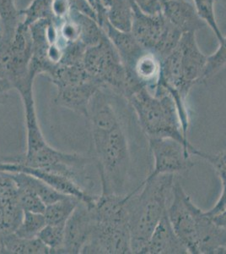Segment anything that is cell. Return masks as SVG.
I'll return each mask as SVG.
<instances>
[{
    "label": "cell",
    "mask_w": 226,
    "mask_h": 254,
    "mask_svg": "<svg viewBox=\"0 0 226 254\" xmlns=\"http://www.w3.org/2000/svg\"><path fill=\"white\" fill-rule=\"evenodd\" d=\"M174 175L147 178L128 193L127 210L133 254H145L147 246L158 223L167 211Z\"/></svg>",
    "instance_id": "obj_1"
},
{
    "label": "cell",
    "mask_w": 226,
    "mask_h": 254,
    "mask_svg": "<svg viewBox=\"0 0 226 254\" xmlns=\"http://www.w3.org/2000/svg\"><path fill=\"white\" fill-rule=\"evenodd\" d=\"M131 104L148 138L168 137L185 145L192 154L198 156L200 150L191 144L184 132L178 106L169 91L158 85L155 93L139 87L126 98Z\"/></svg>",
    "instance_id": "obj_2"
},
{
    "label": "cell",
    "mask_w": 226,
    "mask_h": 254,
    "mask_svg": "<svg viewBox=\"0 0 226 254\" xmlns=\"http://www.w3.org/2000/svg\"><path fill=\"white\" fill-rule=\"evenodd\" d=\"M101 191L125 193L130 170L129 141L123 124L108 132L91 133Z\"/></svg>",
    "instance_id": "obj_3"
},
{
    "label": "cell",
    "mask_w": 226,
    "mask_h": 254,
    "mask_svg": "<svg viewBox=\"0 0 226 254\" xmlns=\"http://www.w3.org/2000/svg\"><path fill=\"white\" fill-rule=\"evenodd\" d=\"M83 64L102 88L124 98L129 87V75L120 55L106 34L100 44L87 48Z\"/></svg>",
    "instance_id": "obj_4"
},
{
    "label": "cell",
    "mask_w": 226,
    "mask_h": 254,
    "mask_svg": "<svg viewBox=\"0 0 226 254\" xmlns=\"http://www.w3.org/2000/svg\"><path fill=\"white\" fill-rule=\"evenodd\" d=\"M131 32L141 46L154 53L160 59L167 55L178 46L182 33L172 26L162 13L150 15L142 11L134 0Z\"/></svg>",
    "instance_id": "obj_5"
},
{
    "label": "cell",
    "mask_w": 226,
    "mask_h": 254,
    "mask_svg": "<svg viewBox=\"0 0 226 254\" xmlns=\"http://www.w3.org/2000/svg\"><path fill=\"white\" fill-rule=\"evenodd\" d=\"M172 201L167 207V215L176 234L186 246L189 254H198L197 237V212L191 197L179 182L172 187Z\"/></svg>",
    "instance_id": "obj_6"
},
{
    "label": "cell",
    "mask_w": 226,
    "mask_h": 254,
    "mask_svg": "<svg viewBox=\"0 0 226 254\" xmlns=\"http://www.w3.org/2000/svg\"><path fill=\"white\" fill-rule=\"evenodd\" d=\"M148 139L154 157V170L147 178L167 174L186 173L193 167L194 163L190 156L192 153L185 145L168 137Z\"/></svg>",
    "instance_id": "obj_7"
},
{
    "label": "cell",
    "mask_w": 226,
    "mask_h": 254,
    "mask_svg": "<svg viewBox=\"0 0 226 254\" xmlns=\"http://www.w3.org/2000/svg\"><path fill=\"white\" fill-rule=\"evenodd\" d=\"M81 254H133L129 225L97 221L94 219L91 232Z\"/></svg>",
    "instance_id": "obj_8"
},
{
    "label": "cell",
    "mask_w": 226,
    "mask_h": 254,
    "mask_svg": "<svg viewBox=\"0 0 226 254\" xmlns=\"http://www.w3.org/2000/svg\"><path fill=\"white\" fill-rule=\"evenodd\" d=\"M0 171L10 172V173L22 172V173L29 174L31 176L38 177L43 182H46L47 185L54 188L55 190H57L58 192L67 196H75L78 199H80L81 202H86V204L90 207L94 205V201L97 197L96 195H92L88 191H86L76 182L72 181L68 177H65L59 174L53 173L51 171L28 167L20 164L4 162L2 160H0Z\"/></svg>",
    "instance_id": "obj_9"
},
{
    "label": "cell",
    "mask_w": 226,
    "mask_h": 254,
    "mask_svg": "<svg viewBox=\"0 0 226 254\" xmlns=\"http://www.w3.org/2000/svg\"><path fill=\"white\" fill-rule=\"evenodd\" d=\"M178 48L184 87L189 93L195 84L202 81L208 56L198 48L194 32L182 33Z\"/></svg>",
    "instance_id": "obj_10"
},
{
    "label": "cell",
    "mask_w": 226,
    "mask_h": 254,
    "mask_svg": "<svg viewBox=\"0 0 226 254\" xmlns=\"http://www.w3.org/2000/svg\"><path fill=\"white\" fill-rule=\"evenodd\" d=\"M93 224L91 208L80 201L65 224L62 254H81L90 235Z\"/></svg>",
    "instance_id": "obj_11"
},
{
    "label": "cell",
    "mask_w": 226,
    "mask_h": 254,
    "mask_svg": "<svg viewBox=\"0 0 226 254\" xmlns=\"http://www.w3.org/2000/svg\"><path fill=\"white\" fill-rule=\"evenodd\" d=\"M161 13L181 33H195L208 26L198 16L194 5L186 0H162Z\"/></svg>",
    "instance_id": "obj_12"
},
{
    "label": "cell",
    "mask_w": 226,
    "mask_h": 254,
    "mask_svg": "<svg viewBox=\"0 0 226 254\" xmlns=\"http://www.w3.org/2000/svg\"><path fill=\"white\" fill-rule=\"evenodd\" d=\"M101 85L93 77L81 83L57 89L55 104L87 116L90 102Z\"/></svg>",
    "instance_id": "obj_13"
},
{
    "label": "cell",
    "mask_w": 226,
    "mask_h": 254,
    "mask_svg": "<svg viewBox=\"0 0 226 254\" xmlns=\"http://www.w3.org/2000/svg\"><path fill=\"white\" fill-rule=\"evenodd\" d=\"M187 254L188 250L176 234L166 211L149 239L145 254Z\"/></svg>",
    "instance_id": "obj_14"
},
{
    "label": "cell",
    "mask_w": 226,
    "mask_h": 254,
    "mask_svg": "<svg viewBox=\"0 0 226 254\" xmlns=\"http://www.w3.org/2000/svg\"><path fill=\"white\" fill-rule=\"evenodd\" d=\"M102 28L120 55L121 60L127 70L131 69L137 59L146 49L141 46L132 32H122L116 29L106 20Z\"/></svg>",
    "instance_id": "obj_15"
},
{
    "label": "cell",
    "mask_w": 226,
    "mask_h": 254,
    "mask_svg": "<svg viewBox=\"0 0 226 254\" xmlns=\"http://www.w3.org/2000/svg\"><path fill=\"white\" fill-rule=\"evenodd\" d=\"M100 3L109 24L122 32H131L134 11L130 0H100Z\"/></svg>",
    "instance_id": "obj_16"
},
{
    "label": "cell",
    "mask_w": 226,
    "mask_h": 254,
    "mask_svg": "<svg viewBox=\"0 0 226 254\" xmlns=\"http://www.w3.org/2000/svg\"><path fill=\"white\" fill-rule=\"evenodd\" d=\"M11 174L14 182H16L19 188H26L34 192L43 200L46 206L67 196V195L58 192L54 188L47 185L46 182H43L38 177L22 172Z\"/></svg>",
    "instance_id": "obj_17"
},
{
    "label": "cell",
    "mask_w": 226,
    "mask_h": 254,
    "mask_svg": "<svg viewBox=\"0 0 226 254\" xmlns=\"http://www.w3.org/2000/svg\"><path fill=\"white\" fill-rule=\"evenodd\" d=\"M1 254H48L51 252L38 237L25 238L12 233L2 241Z\"/></svg>",
    "instance_id": "obj_18"
},
{
    "label": "cell",
    "mask_w": 226,
    "mask_h": 254,
    "mask_svg": "<svg viewBox=\"0 0 226 254\" xmlns=\"http://www.w3.org/2000/svg\"><path fill=\"white\" fill-rule=\"evenodd\" d=\"M70 18L75 20L80 26V40L86 48L97 45L106 36L103 28L98 23L97 20L93 18L84 15L75 9L72 10Z\"/></svg>",
    "instance_id": "obj_19"
},
{
    "label": "cell",
    "mask_w": 226,
    "mask_h": 254,
    "mask_svg": "<svg viewBox=\"0 0 226 254\" xmlns=\"http://www.w3.org/2000/svg\"><path fill=\"white\" fill-rule=\"evenodd\" d=\"M198 157L205 159L210 163V165H212L218 176L221 178V184H222V191L217 202L212 208L205 211L209 216H213L221 210H223L226 207V151L217 154H209L201 151Z\"/></svg>",
    "instance_id": "obj_20"
},
{
    "label": "cell",
    "mask_w": 226,
    "mask_h": 254,
    "mask_svg": "<svg viewBox=\"0 0 226 254\" xmlns=\"http://www.w3.org/2000/svg\"><path fill=\"white\" fill-rule=\"evenodd\" d=\"M80 202V200L75 196H67L57 202L46 205L44 212L46 224H65Z\"/></svg>",
    "instance_id": "obj_21"
},
{
    "label": "cell",
    "mask_w": 226,
    "mask_h": 254,
    "mask_svg": "<svg viewBox=\"0 0 226 254\" xmlns=\"http://www.w3.org/2000/svg\"><path fill=\"white\" fill-rule=\"evenodd\" d=\"M0 20L2 21L5 32V38L0 49L8 46L18 26L21 22V15L18 10L14 0H0Z\"/></svg>",
    "instance_id": "obj_22"
},
{
    "label": "cell",
    "mask_w": 226,
    "mask_h": 254,
    "mask_svg": "<svg viewBox=\"0 0 226 254\" xmlns=\"http://www.w3.org/2000/svg\"><path fill=\"white\" fill-rule=\"evenodd\" d=\"M20 14L21 23L26 26L41 20L52 21V0H33L27 8L20 10Z\"/></svg>",
    "instance_id": "obj_23"
},
{
    "label": "cell",
    "mask_w": 226,
    "mask_h": 254,
    "mask_svg": "<svg viewBox=\"0 0 226 254\" xmlns=\"http://www.w3.org/2000/svg\"><path fill=\"white\" fill-rule=\"evenodd\" d=\"M46 225L44 214H38L24 211L23 218L14 234L18 237L25 238H33L38 237L41 231Z\"/></svg>",
    "instance_id": "obj_24"
},
{
    "label": "cell",
    "mask_w": 226,
    "mask_h": 254,
    "mask_svg": "<svg viewBox=\"0 0 226 254\" xmlns=\"http://www.w3.org/2000/svg\"><path fill=\"white\" fill-rule=\"evenodd\" d=\"M65 224H46L38 235V237L48 248L51 254H62Z\"/></svg>",
    "instance_id": "obj_25"
},
{
    "label": "cell",
    "mask_w": 226,
    "mask_h": 254,
    "mask_svg": "<svg viewBox=\"0 0 226 254\" xmlns=\"http://www.w3.org/2000/svg\"><path fill=\"white\" fill-rule=\"evenodd\" d=\"M217 0H193L197 14L211 28L219 42L224 38L215 17V3Z\"/></svg>",
    "instance_id": "obj_26"
},
{
    "label": "cell",
    "mask_w": 226,
    "mask_h": 254,
    "mask_svg": "<svg viewBox=\"0 0 226 254\" xmlns=\"http://www.w3.org/2000/svg\"><path fill=\"white\" fill-rule=\"evenodd\" d=\"M222 1L226 3V0ZM225 66H226V37H224L220 42V46L217 50L212 55L208 56L206 67L201 82H204L211 78Z\"/></svg>",
    "instance_id": "obj_27"
},
{
    "label": "cell",
    "mask_w": 226,
    "mask_h": 254,
    "mask_svg": "<svg viewBox=\"0 0 226 254\" xmlns=\"http://www.w3.org/2000/svg\"><path fill=\"white\" fill-rule=\"evenodd\" d=\"M18 191H19V202L23 211L44 214L46 209V204L38 195H36L34 192H32L28 189L19 188V187H18Z\"/></svg>",
    "instance_id": "obj_28"
},
{
    "label": "cell",
    "mask_w": 226,
    "mask_h": 254,
    "mask_svg": "<svg viewBox=\"0 0 226 254\" xmlns=\"http://www.w3.org/2000/svg\"><path fill=\"white\" fill-rule=\"evenodd\" d=\"M210 217L215 224L226 229V207L223 210Z\"/></svg>",
    "instance_id": "obj_29"
},
{
    "label": "cell",
    "mask_w": 226,
    "mask_h": 254,
    "mask_svg": "<svg viewBox=\"0 0 226 254\" xmlns=\"http://www.w3.org/2000/svg\"><path fill=\"white\" fill-rule=\"evenodd\" d=\"M4 38H5V32H4L3 23H2V21L0 20V46L3 44Z\"/></svg>",
    "instance_id": "obj_30"
},
{
    "label": "cell",
    "mask_w": 226,
    "mask_h": 254,
    "mask_svg": "<svg viewBox=\"0 0 226 254\" xmlns=\"http://www.w3.org/2000/svg\"><path fill=\"white\" fill-rule=\"evenodd\" d=\"M7 100V97H3V96H0V104H4Z\"/></svg>",
    "instance_id": "obj_31"
}]
</instances>
